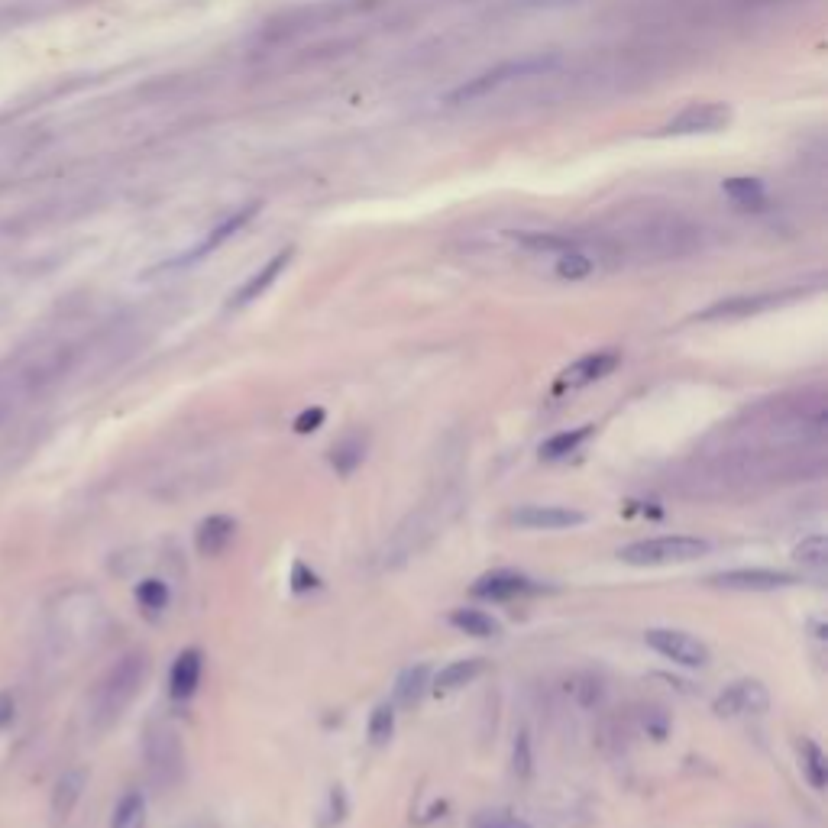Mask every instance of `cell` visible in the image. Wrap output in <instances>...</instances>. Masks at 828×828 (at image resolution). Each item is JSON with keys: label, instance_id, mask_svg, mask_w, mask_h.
I'll use <instances>...</instances> for the list:
<instances>
[{"label": "cell", "instance_id": "6da1fadb", "mask_svg": "<svg viewBox=\"0 0 828 828\" xmlns=\"http://www.w3.org/2000/svg\"><path fill=\"white\" fill-rule=\"evenodd\" d=\"M146 670H149L146 654H127L110 667V673L98 683V693H94V706H91L94 731H107L123 719V712L140 696V689L146 683Z\"/></svg>", "mask_w": 828, "mask_h": 828}, {"label": "cell", "instance_id": "7a4b0ae2", "mask_svg": "<svg viewBox=\"0 0 828 828\" xmlns=\"http://www.w3.org/2000/svg\"><path fill=\"white\" fill-rule=\"evenodd\" d=\"M560 62L563 59H560L557 52H541V55H521V59H508L502 65L489 68V72H482L476 78L463 81L460 88H453L447 104H473V101L489 98V94H495V91H502L505 85H512V81L544 78L550 72H557Z\"/></svg>", "mask_w": 828, "mask_h": 828}, {"label": "cell", "instance_id": "3957f363", "mask_svg": "<svg viewBox=\"0 0 828 828\" xmlns=\"http://www.w3.org/2000/svg\"><path fill=\"white\" fill-rule=\"evenodd\" d=\"M712 550L709 541L689 534H670V537H647L618 550L621 563L628 567H673V563H693L706 557Z\"/></svg>", "mask_w": 828, "mask_h": 828}, {"label": "cell", "instance_id": "277c9868", "mask_svg": "<svg viewBox=\"0 0 828 828\" xmlns=\"http://www.w3.org/2000/svg\"><path fill=\"white\" fill-rule=\"evenodd\" d=\"M631 246L641 256H654V259L686 256L699 246V230L693 224H686V220H680V217L651 220V224L634 230Z\"/></svg>", "mask_w": 828, "mask_h": 828}, {"label": "cell", "instance_id": "5b68a950", "mask_svg": "<svg viewBox=\"0 0 828 828\" xmlns=\"http://www.w3.org/2000/svg\"><path fill=\"white\" fill-rule=\"evenodd\" d=\"M146 767L153 783L162 786V790H169V786L182 780L185 751H182V738H178V731L172 725H153L146 731Z\"/></svg>", "mask_w": 828, "mask_h": 828}, {"label": "cell", "instance_id": "8992f818", "mask_svg": "<svg viewBox=\"0 0 828 828\" xmlns=\"http://www.w3.org/2000/svg\"><path fill=\"white\" fill-rule=\"evenodd\" d=\"M644 641L654 647L660 657L673 660L680 667H706L709 664V647L699 638H693L689 631L676 628H651L644 634Z\"/></svg>", "mask_w": 828, "mask_h": 828}, {"label": "cell", "instance_id": "52a82bcc", "mask_svg": "<svg viewBox=\"0 0 828 828\" xmlns=\"http://www.w3.org/2000/svg\"><path fill=\"white\" fill-rule=\"evenodd\" d=\"M715 715H722V719H738V715H761L770 709V693L764 683L757 680H741V683H731L725 693H719L715 699Z\"/></svg>", "mask_w": 828, "mask_h": 828}, {"label": "cell", "instance_id": "ba28073f", "mask_svg": "<svg viewBox=\"0 0 828 828\" xmlns=\"http://www.w3.org/2000/svg\"><path fill=\"white\" fill-rule=\"evenodd\" d=\"M731 110L725 104H689L686 110H680L660 136H693V133H719L728 127Z\"/></svg>", "mask_w": 828, "mask_h": 828}, {"label": "cell", "instance_id": "9c48e42d", "mask_svg": "<svg viewBox=\"0 0 828 828\" xmlns=\"http://www.w3.org/2000/svg\"><path fill=\"white\" fill-rule=\"evenodd\" d=\"M712 586L719 589H735V592H774V589H786L796 583L793 573H780V570H725L719 576L709 579Z\"/></svg>", "mask_w": 828, "mask_h": 828}, {"label": "cell", "instance_id": "30bf717a", "mask_svg": "<svg viewBox=\"0 0 828 828\" xmlns=\"http://www.w3.org/2000/svg\"><path fill=\"white\" fill-rule=\"evenodd\" d=\"M512 521L518 528H528V531H563V528L583 524L586 515L576 512V508H563V505H521L512 515Z\"/></svg>", "mask_w": 828, "mask_h": 828}, {"label": "cell", "instance_id": "8fae6325", "mask_svg": "<svg viewBox=\"0 0 828 828\" xmlns=\"http://www.w3.org/2000/svg\"><path fill=\"white\" fill-rule=\"evenodd\" d=\"M256 211H259V204H246V207H240L237 214H230L224 224H217L211 233H207V237L195 246V250H188L185 256H178L175 262H169V269H175V266H191V262H198V259H204L207 253H214V250H220V246H224L230 237H237V233L250 224V220L256 217Z\"/></svg>", "mask_w": 828, "mask_h": 828}, {"label": "cell", "instance_id": "7c38bea8", "mask_svg": "<svg viewBox=\"0 0 828 828\" xmlns=\"http://www.w3.org/2000/svg\"><path fill=\"white\" fill-rule=\"evenodd\" d=\"M618 363H621V356L612 353V350L589 353V356H583V360H576L570 369H563L557 389H560V392H567V389H583V385H592V382H599V379H605V376H612V372L618 369Z\"/></svg>", "mask_w": 828, "mask_h": 828}, {"label": "cell", "instance_id": "4fadbf2b", "mask_svg": "<svg viewBox=\"0 0 828 828\" xmlns=\"http://www.w3.org/2000/svg\"><path fill=\"white\" fill-rule=\"evenodd\" d=\"M292 256H295V250H279V253H275V256L266 262V266H262L256 275H250V279H246V282L240 285V292L230 298V308H246V305H253V301H256L259 295H266L269 285L288 269V262H292Z\"/></svg>", "mask_w": 828, "mask_h": 828}, {"label": "cell", "instance_id": "5bb4252c", "mask_svg": "<svg viewBox=\"0 0 828 828\" xmlns=\"http://www.w3.org/2000/svg\"><path fill=\"white\" fill-rule=\"evenodd\" d=\"M531 579H524L518 573H489L476 579L473 586V596L476 599H489V602H505V599H515V596H524V592H531Z\"/></svg>", "mask_w": 828, "mask_h": 828}, {"label": "cell", "instance_id": "9a60e30c", "mask_svg": "<svg viewBox=\"0 0 828 828\" xmlns=\"http://www.w3.org/2000/svg\"><path fill=\"white\" fill-rule=\"evenodd\" d=\"M201 670H204V660H201V651H182L175 657L172 664V673H169V686H172V696L175 699H191L195 696V689L201 683Z\"/></svg>", "mask_w": 828, "mask_h": 828}, {"label": "cell", "instance_id": "2e32d148", "mask_svg": "<svg viewBox=\"0 0 828 828\" xmlns=\"http://www.w3.org/2000/svg\"><path fill=\"white\" fill-rule=\"evenodd\" d=\"M233 531H237V524L227 515H211L198 524V534H195V544H198V554L204 557H217L224 554L227 544L233 541Z\"/></svg>", "mask_w": 828, "mask_h": 828}, {"label": "cell", "instance_id": "e0dca14e", "mask_svg": "<svg viewBox=\"0 0 828 828\" xmlns=\"http://www.w3.org/2000/svg\"><path fill=\"white\" fill-rule=\"evenodd\" d=\"M85 783H88V774L81 767L65 770V774L59 777V783H55V790H52V816H55V822H65L68 816H72V809L78 806L81 793H85Z\"/></svg>", "mask_w": 828, "mask_h": 828}, {"label": "cell", "instance_id": "ac0fdd59", "mask_svg": "<svg viewBox=\"0 0 828 828\" xmlns=\"http://www.w3.org/2000/svg\"><path fill=\"white\" fill-rule=\"evenodd\" d=\"M783 298L790 295H741V298H728V301H719V305H712L699 314V321H715V317H744V314H757V311H767L780 305Z\"/></svg>", "mask_w": 828, "mask_h": 828}, {"label": "cell", "instance_id": "d6986e66", "mask_svg": "<svg viewBox=\"0 0 828 828\" xmlns=\"http://www.w3.org/2000/svg\"><path fill=\"white\" fill-rule=\"evenodd\" d=\"M482 670H486V664H482L479 657L453 660V664H447L444 670H440V673L434 676V689H437V693H453V689L473 683Z\"/></svg>", "mask_w": 828, "mask_h": 828}, {"label": "cell", "instance_id": "ffe728a7", "mask_svg": "<svg viewBox=\"0 0 828 828\" xmlns=\"http://www.w3.org/2000/svg\"><path fill=\"white\" fill-rule=\"evenodd\" d=\"M722 191L735 201V207H741V211H764V204H767L764 182H757V178H728Z\"/></svg>", "mask_w": 828, "mask_h": 828}, {"label": "cell", "instance_id": "44dd1931", "mask_svg": "<svg viewBox=\"0 0 828 828\" xmlns=\"http://www.w3.org/2000/svg\"><path fill=\"white\" fill-rule=\"evenodd\" d=\"M427 686H431V670H427L424 664H418V667H411V670H405L402 676H398L395 699L402 702V706H418L421 696L427 693Z\"/></svg>", "mask_w": 828, "mask_h": 828}, {"label": "cell", "instance_id": "7402d4cb", "mask_svg": "<svg viewBox=\"0 0 828 828\" xmlns=\"http://www.w3.org/2000/svg\"><path fill=\"white\" fill-rule=\"evenodd\" d=\"M450 625L460 628L463 634H473V638H495V634L502 631L499 621H495L492 615H486L482 609H457L450 615Z\"/></svg>", "mask_w": 828, "mask_h": 828}, {"label": "cell", "instance_id": "603a6c76", "mask_svg": "<svg viewBox=\"0 0 828 828\" xmlns=\"http://www.w3.org/2000/svg\"><path fill=\"white\" fill-rule=\"evenodd\" d=\"M110 828H146V796L140 790H130L120 796Z\"/></svg>", "mask_w": 828, "mask_h": 828}, {"label": "cell", "instance_id": "cb8c5ba5", "mask_svg": "<svg viewBox=\"0 0 828 828\" xmlns=\"http://www.w3.org/2000/svg\"><path fill=\"white\" fill-rule=\"evenodd\" d=\"M363 457H366V440L360 434H350L330 450V466H334L340 476H350L353 469L363 463Z\"/></svg>", "mask_w": 828, "mask_h": 828}, {"label": "cell", "instance_id": "d4e9b609", "mask_svg": "<svg viewBox=\"0 0 828 828\" xmlns=\"http://www.w3.org/2000/svg\"><path fill=\"white\" fill-rule=\"evenodd\" d=\"M592 434V424H583V427H573V431H560L550 440L541 444V457L544 460H560V457H570L579 447H583V440H589Z\"/></svg>", "mask_w": 828, "mask_h": 828}, {"label": "cell", "instance_id": "484cf974", "mask_svg": "<svg viewBox=\"0 0 828 828\" xmlns=\"http://www.w3.org/2000/svg\"><path fill=\"white\" fill-rule=\"evenodd\" d=\"M554 272H557V279H563V282H583V279H589L592 272H596V256H592L589 250L560 253Z\"/></svg>", "mask_w": 828, "mask_h": 828}, {"label": "cell", "instance_id": "4316f807", "mask_svg": "<svg viewBox=\"0 0 828 828\" xmlns=\"http://www.w3.org/2000/svg\"><path fill=\"white\" fill-rule=\"evenodd\" d=\"M793 557L803 570L825 573V567H828V537L825 534H809L803 544H796Z\"/></svg>", "mask_w": 828, "mask_h": 828}, {"label": "cell", "instance_id": "83f0119b", "mask_svg": "<svg viewBox=\"0 0 828 828\" xmlns=\"http://www.w3.org/2000/svg\"><path fill=\"white\" fill-rule=\"evenodd\" d=\"M799 754H803V770H806V777L809 783L816 786V790H825V783H828V761H825V754L816 741H803L799 744Z\"/></svg>", "mask_w": 828, "mask_h": 828}, {"label": "cell", "instance_id": "f1b7e54d", "mask_svg": "<svg viewBox=\"0 0 828 828\" xmlns=\"http://www.w3.org/2000/svg\"><path fill=\"white\" fill-rule=\"evenodd\" d=\"M136 602H140V609H146V612H162L165 605H169V586H165L162 579H143V583L136 586Z\"/></svg>", "mask_w": 828, "mask_h": 828}, {"label": "cell", "instance_id": "f546056e", "mask_svg": "<svg viewBox=\"0 0 828 828\" xmlns=\"http://www.w3.org/2000/svg\"><path fill=\"white\" fill-rule=\"evenodd\" d=\"M392 731H395V709L392 706H376V712H372V719H369V741L385 744L392 738Z\"/></svg>", "mask_w": 828, "mask_h": 828}, {"label": "cell", "instance_id": "4dcf8cb0", "mask_svg": "<svg viewBox=\"0 0 828 828\" xmlns=\"http://www.w3.org/2000/svg\"><path fill=\"white\" fill-rule=\"evenodd\" d=\"M473 828H531V825L508 809H486L473 819Z\"/></svg>", "mask_w": 828, "mask_h": 828}, {"label": "cell", "instance_id": "1f68e13d", "mask_svg": "<svg viewBox=\"0 0 828 828\" xmlns=\"http://www.w3.org/2000/svg\"><path fill=\"white\" fill-rule=\"evenodd\" d=\"M528 770H531V741L521 731L518 741H515V774L518 777H528Z\"/></svg>", "mask_w": 828, "mask_h": 828}, {"label": "cell", "instance_id": "d6a6232c", "mask_svg": "<svg viewBox=\"0 0 828 828\" xmlns=\"http://www.w3.org/2000/svg\"><path fill=\"white\" fill-rule=\"evenodd\" d=\"M321 424H324V408H308V411L298 414L295 431H298V434H311V431H317Z\"/></svg>", "mask_w": 828, "mask_h": 828}, {"label": "cell", "instance_id": "836d02e7", "mask_svg": "<svg viewBox=\"0 0 828 828\" xmlns=\"http://www.w3.org/2000/svg\"><path fill=\"white\" fill-rule=\"evenodd\" d=\"M13 719H17V699L13 693H0V728L13 725Z\"/></svg>", "mask_w": 828, "mask_h": 828}, {"label": "cell", "instance_id": "e575fe53", "mask_svg": "<svg viewBox=\"0 0 828 828\" xmlns=\"http://www.w3.org/2000/svg\"><path fill=\"white\" fill-rule=\"evenodd\" d=\"M314 586V576L305 573V563H295V589H311Z\"/></svg>", "mask_w": 828, "mask_h": 828}]
</instances>
